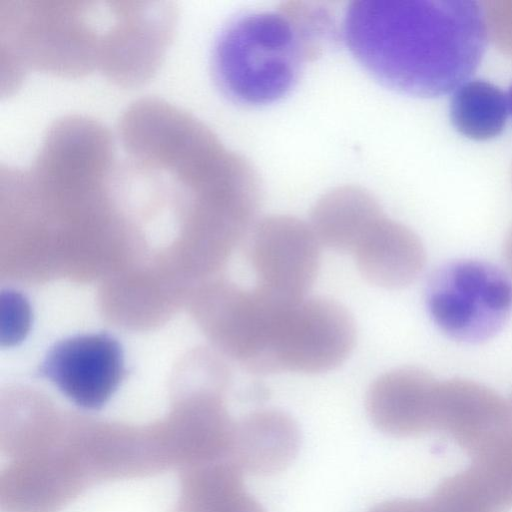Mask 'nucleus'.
I'll list each match as a JSON object with an SVG mask.
<instances>
[{"label": "nucleus", "mask_w": 512, "mask_h": 512, "mask_svg": "<svg viewBox=\"0 0 512 512\" xmlns=\"http://www.w3.org/2000/svg\"><path fill=\"white\" fill-rule=\"evenodd\" d=\"M342 34L373 78L421 98L470 80L488 35L483 8L473 0H357L346 9Z\"/></svg>", "instance_id": "obj_1"}, {"label": "nucleus", "mask_w": 512, "mask_h": 512, "mask_svg": "<svg viewBox=\"0 0 512 512\" xmlns=\"http://www.w3.org/2000/svg\"><path fill=\"white\" fill-rule=\"evenodd\" d=\"M329 26L325 11L298 2L233 19L221 30L212 50L217 87L243 105L278 101L295 86Z\"/></svg>", "instance_id": "obj_2"}, {"label": "nucleus", "mask_w": 512, "mask_h": 512, "mask_svg": "<svg viewBox=\"0 0 512 512\" xmlns=\"http://www.w3.org/2000/svg\"><path fill=\"white\" fill-rule=\"evenodd\" d=\"M429 314L447 336L479 343L492 338L512 310V282L499 267L480 260L448 263L431 276Z\"/></svg>", "instance_id": "obj_3"}, {"label": "nucleus", "mask_w": 512, "mask_h": 512, "mask_svg": "<svg viewBox=\"0 0 512 512\" xmlns=\"http://www.w3.org/2000/svg\"><path fill=\"white\" fill-rule=\"evenodd\" d=\"M355 339L354 320L341 304L305 297L279 313L254 373L329 371L348 357Z\"/></svg>", "instance_id": "obj_4"}, {"label": "nucleus", "mask_w": 512, "mask_h": 512, "mask_svg": "<svg viewBox=\"0 0 512 512\" xmlns=\"http://www.w3.org/2000/svg\"><path fill=\"white\" fill-rule=\"evenodd\" d=\"M320 248L309 222L290 215L262 219L249 251L256 287L288 303L304 299L318 272Z\"/></svg>", "instance_id": "obj_5"}, {"label": "nucleus", "mask_w": 512, "mask_h": 512, "mask_svg": "<svg viewBox=\"0 0 512 512\" xmlns=\"http://www.w3.org/2000/svg\"><path fill=\"white\" fill-rule=\"evenodd\" d=\"M41 372L79 407L98 409L118 388L125 368L119 343L99 333L57 343L48 352Z\"/></svg>", "instance_id": "obj_6"}, {"label": "nucleus", "mask_w": 512, "mask_h": 512, "mask_svg": "<svg viewBox=\"0 0 512 512\" xmlns=\"http://www.w3.org/2000/svg\"><path fill=\"white\" fill-rule=\"evenodd\" d=\"M511 428V406L492 389L463 379L439 381L436 431L469 456Z\"/></svg>", "instance_id": "obj_7"}, {"label": "nucleus", "mask_w": 512, "mask_h": 512, "mask_svg": "<svg viewBox=\"0 0 512 512\" xmlns=\"http://www.w3.org/2000/svg\"><path fill=\"white\" fill-rule=\"evenodd\" d=\"M438 383L427 372L399 368L379 376L366 396V410L375 427L397 437L436 431Z\"/></svg>", "instance_id": "obj_8"}, {"label": "nucleus", "mask_w": 512, "mask_h": 512, "mask_svg": "<svg viewBox=\"0 0 512 512\" xmlns=\"http://www.w3.org/2000/svg\"><path fill=\"white\" fill-rule=\"evenodd\" d=\"M300 447L297 422L278 409L248 413L233 430L231 457L242 472L270 476L284 470Z\"/></svg>", "instance_id": "obj_9"}, {"label": "nucleus", "mask_w": 512, "mask_h": 512, "mask_svg": "<svg viewBox=\"0 0 512 512\" xmlns=\"http://www.w3.org/2000/svg\"><path fill=\"white\" fill-rule=\"evenodd\" d=\"M358 270L370 283L402 288L422 272L425 250L414 232L385 214L372 226L353 252Z\"/></svg>", "instance_id": "obj_10"}, {"label": "nucleus", "mask_w": 512, "mask_h": 512, "mask_svg": "<svg viewBox=\"0 0 512 512\" xmlns=\"http://www.w3.org/2000/svg\"><path fill=\"white\" fill-rule=\"evenodd\" d=\"M384 215L379 202L363 188L345 185L322 195L314 205L309 224L321 245L354 252Z\"/></svg>", "instance_id": "obj_11"}, {"label": "nucleus", "mask_w": 512, "mask_h": 512, "mask_svg": "<svg viewBox=\"0 0 512 512\" xmlns=\"http://www.w3.org/2000/svg\"><path fill=\"white\" fill-rule=\"evenodd\" d=\"M509 113L507 95L484 80H468L455 91L450 103V118L464 136L486 140L500 134Z\"/></svg>", "instance_id": "obj_12"}, {"label": "nucleus", "mask_w": 512, "mask_h": 512, "mask_svg": "<svg viewBox=\"0 0 512 512\" xmlns=\"http://www.w3.org/2000/svg\"><path fill=\"white\" fill-rule=\"evenodd\" d=\"M478 475L468 467L443 480L424 499V512H504Z\"/></svg>", "instance_id": "obj_13"}, {"label": "nucleus", "mask_w": 512, "mask_h": 512, "mask_svg": "<svg viewBox=\"0 0 512 512\" xmlns=\"http://www.w3.org/2000/svg\"><path fill=\"white\" fill-rule=\"evenodd\" d=\"M469 466L495 498L512 507V428L470 455Z\"/></svg>", "instance_id": "obj_14"}, {"label": "nucleus", "mask_w": 512, "mask_h": 512, "mask_svg": "<svg viewBox=\"0 0 512 512\" xmlns=\"http://www.w3.org/2000/svg\"><path fill=\"white\" fill-rule=\"evenodd\" d=\"M30 310L25 299L8 292L2 296V341L8 345L22 339L27 332Z\"/></svg>", "instance_id": "obj_15"}, {"label": "nucleus", "mask_w": 512, "mask_h": 512, "mask_svg": "<svg viewBox=\"0 0 512 512\" xmlns=\"http://www.w3.org/2000/svg\"><path fill=\"white\" fill-rule=\"evenodd\" d=\"M368 512H424V499H391L375 505Z\"/></svg>", "instance_id": "obj_16"}, {"label": "nucleus", "mask_w": 512, "mask_h": 512, "mask_svg": "<svg viewBox=\"0 0 512 512\" xmlns=\"http://www.w3.org/2000/svg\"><path fill=\"white\" fill-rule=\"evenodd\" d=\"M505 250H506L507 261L509 263L510 268L512 269V233L509 236Z\"/></svg>", "instance_id": "obj_17"}, {"label": "nucleus", "mask_w": 512, "mask_h": 512, "mask_svg": "<svg viewBox=\"0 0 512 512\" xmlns=\"http://www.w3.org/2000/svg\"><path fill=\"white\" fill-rule=\"evenodd\" d=\"M507 97H508L509 111L512 114V86H511V88H510V90L508 92Z\"/></svg>", "instance_id": "obj_18"}, {"label": "nucleus", "mask_w": 512, "mask_h": 512, "mask_svg": "<svg viewBox=\"0 0 512 512\" xmlns=\"http://www.w3.org/2000/svg\"><path fill=\"white\" fill-rule=\"evenodd\" d=\"M510 406H511V409H512V402H511V405H510Z\"/></svg>", "instance_id": "obj_19"}]
</instances>
